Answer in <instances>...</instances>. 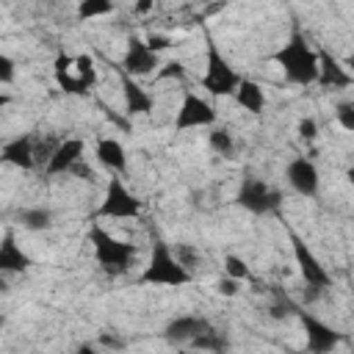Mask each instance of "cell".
I'll return each instance as SVG.
<instances>
[{
    "instance_id": "cell-13",
    "label": "cell",
    "mask_w": 354,
    "mask_h": 354,
    "mask_svg": "<svg viewBox=\"0 0 354 354\" xmlns=\"http://www.w3.org/2000/svg\"><path fill=\"white\" fill-rule=\"evenodd\" d=\"M207 318H202V315H177V318H171L169 324H166V329H163V337L169 340V343H174V346H191L205 329H207Z\"/></svg>"
},
{
    "instance_id": "cell-27",
    "label": "cell",
    "mask_w": 354,
    "mask_h": 354,
    "mask_svg": "<svg viewBox=\"0 0 354 354\" xmlns=\"http://www.w3.org/2000/svg\"><path fill=\"white\" fill-rule=\"evenodd\" d=\"M171 252H174L177 263H180L188 274H191V271L199 266V260H202V257H199V249H196V246H191V243H177Z\"/></svg>"
},
{
    "instance_id": "cell-15",
    "label": "cell",
    "mask_w": 354,
    "mask_h": 354,
    "mask_svg": "<svg viewBox=\"0 0 354 354\" xmlns=\"http://www.w3.org/2000/svg\"><path fill=\"white\" fill-rule=\"evenodd\" d=\"M30 266H33L30 254L17 243V235H14L11 230H6L3 238H0V271H8V274H25Z\"/></svg>"
},
{
    "instance_id": "cell-8",
    "label": "cell",
    "mask_w": 354,
    "mask_h": 354,
    "mask_svg": "<svg viewBox=\"0 0 354 354\" xmlns=\"http://www.w3.org/2000/svg\"><path fill=\"white\" fill-rule=\"evenodd\" d=\"M296 315H299L301 329H304V337H307V351H315V354H332V351L346 340L343 332L332 329L329 324H324V321L315 318L313 313L299 310Z\"/></svg>"
},
{
    "instance_id": "cell-17",
    "label": "cell",
    "mask_w": 354,
    "mask_h": 354,
    "mask_svg": "<svg viewBox=\"0 0 354 354\" xmlns=\"http://www.w3.org/2000/svg\"><path fill=\"white\" fill-rule=\"evenodd\" d=\"M122 72V69H119ZM122 94H124V113L127 116H136V113H149L152 108H155V100H152V94L144 88V86H138L130 75H124L122 72Z\"/></svg>"
},
{
    "instance_id": "cell-37",
    "label": "cell",
    "mask_w": 354,
    "mask_h": 354,
    "mask_svg": "<svg viewBox=\"0 0 354 354\" xmlns=\"http://www.w3.org/2000/svg\"><path fill=\"white\" fill-rule=\"evenodd\" d=\"M3 326H6V315L0 313V329H3Z\"/></svg>"
},
{
    "instance_id": "cell-4",
    "label": "cell",
    "mask_w": 354,
    "mask_h": 354,
    "mask_svg": "<svg viewBox=\"0 0 354 354\" xmlns=\"http://www.w3.org/2000/svg\"><path fill=\"white\" fill-rule=\"evenodd\" d=\"M202 88L213 97H230L235 94L238 83H241V75L230 66V61L221 55V50L207 41V58H205V75H202Z\"/></svg>"
},
{
    "instance_id": "cell-28",
    "label": "cell",
    "mask_w": 354,
    "mask_h": 354,
    "mask_svg": "<svg viewBox=\"0 0 354 354\" xmlns=\"http://www.w3.org/2000/svg\"><path fill=\"white\" fill-rule=\"evenodd\" d=\"M155 77H158V80H183V77H185V64L177 61V58H174V61H166V64L158 66Z\"/></svg>"
},
{
    "instance_id": "cell-38",
    "label": "cell",
    "mask_w": 354,
    "mask_h": 354,
    "mask_svg": "<svg viewBox=\"0 0 354 354\" xmlns=\"http://www.w3.org/2000/svg\"><path fill=\"white\" fill-rule=\"evenodd\" d=\"M293 354H315V351H293Z\"/></svg>"
},
{
    "instance_id": "cell-1",
    "label": "cell",
    "mask_w": 354,
    "mask_h": 354,
    "mask_svg": "<svg viewBox=\"0 0 354 354\" xmlns=\"http://www.w3.org/2000/svg\"><path fill=\"white\" fill-rule=\"evenodd\" d=\"M271 58L277 61V66L282 69L288 83L310 86V83L318 80V53L307 44V39L299 30H293L290 39Z\"/></svg>"
},
{
    "instance_id": "cell-29",
    "label": "cell",
    "mask_w": 354,
    "mask_h": 354,
    "mask_svg": "<svg viewBox=\"0 0 354 354\" xmlns=\"http://www.w3.org/2000/svg\"><path fill=\"white\" fill-rule=\"evenodd\" d=\"M14 77H17V64H14V58L6 55V53H0V83H14Z\"/></svg>"
},
{
    "instance_id": "cell-12",
    "label": "cell",
    "mask_w": 354,
    "mask_h": 354,
    "mask_svg": "<svg viewBox=\"0 0 354 354\" xmlns=\"http://www.w3.org/2000/svg\"><path fill=\"white\" fill-rule=\"evenodd\" d=\"M83 163V141L80 138H64L61 144H55V149L50 152L47 163H44V174L47 177H58V174H72V169Z\"/></svg>"
},
{
    "instance_id": "cell-35",
    "label": "cell",
    "mask_w": 354,
    "mask_h": 354,
    "mask_svg": "<svg viewBox=\"0 0 354 354\" xmlns=\"http://www.w3.org/2000/svg\"><path fill=\"white\" fill-rule=\"evenodd\" d=\"M8 102H11V94H6V91H0V111H3V108H6Z\"/></svg>"
},
{
    "instance_id": "cell-9",
    "label": "cell",
    "mask_w": 354,
    "mask_h": 354,
    "mask_svg": "<svg viewBox=\"0 0 354 354\" xmlns=\"http://www.w3.org/2000/svg\"><path fill=\"white\" fill-rule=\"evenodd\" d=\"M210 124H216V108L205 97H199L196 91H185L180 111L174 116V127L177 130H194V127H210Z\"/></svg>"
},
{
    "instance_id": "cell-26",
    "label": "cell",
    "mask_w": 354,
    "mask_h": 354,
    "mask_svg": "<svg viewBox=\"0 0 354 354\" xmlns=\"http://www.w3.org/2000/svg\"><path fill=\"white\" fill-rule=\"evenodd\" d=\"M224 277H230V279H235V282H243V279H252V271H249V266H246L243 257L227 254V257H224Z\"/></svg>"
},
{
    "instance_id": "cell-16",
    "label": "cell",
    "mask_w": 354,
    "mask_h": 354,
    "mask_svg": "<svg viewBox=\"0 0 354 354\" xmlns=\"http://www.w3.org/2000/svg\"><path fill=\"white\" fill-rule=\"evenodd\" d=\"M315 53H318V80L315 83H321L326 88H346V86H351L354 77L346 72V66H340L337 58H332L326 50H315Z\"/></svg>"
},
{
    "instance_id": "cell-18",
    "label": "cell",
    "mask_w": 354,
    "mask_h": 354,
    "mask_svg": "<svg viewBox=\"0 0 354 354\" xmlns=\"http://www.w3.org/2000/svg\"><path fill=\"white\" fill-rule=\"evenodd\" d=\"M94 155L108 171H113V174L127 171V152L116 138H100L94 147Z\"/></svg>"
},
{
    "instance_id": "cell-20",
    "label": "cell",
    "mask_w": 354,
    "mask_h": 354,
    "mask_svg": "<svg viewBox=\"0 0 354 354\" xmlns=\"http://www.w3.org/2000/svg\"><path fill=\"white\" fill-rule=\"evenodd\" d=\"M53 72H55V83H58L66 94H88V91L77 83V77L72 75V55L58 53V55H55V64H53Z\"/></svg>"
},
{
    "instance_id": "cell-7",
    "label": "cell",
    "mask_w": 354,
    "mask_h": 354,
    "mask_svg": "<svg viewBox=\"0 0 354 354\" xmlns=\"http://www.w3.org/2000/svg\"><path fill=\"white\" fill-rule=\"evenodd\" d=\"M288 238H290V246H293V260L299 266V274L304 279L307 288H315V290H326L332 285V277L329 271L321 266V260L315 257V252L310 249V243H304V238H299L293 230H288Z\"/></svg>"
},
{
    "instance_id": "cell-10",
    "label": "cell",
    "mask_w": 354,
    "mask_h": 354,
    "mask_svg": "<svg viewBox=\"0 0 354 354\" xmlns=\"http://www.w3.org/2000/svg\"><path fill=\"white\" fill-rule=\"evenodd\" d=\"M285 177H288L290 188H293L299 196H318V191H321V171H318V166H315L310 158H304V155H299V158H293V160L288 163Z\"/></svg>"
},
{
    "instance_id": "cell-32",
    "label": "cell",
    "mask_w": 354,
    "mask_h": 354,
    "mask_svg": "<svg viewBox=\"0 0 354 354\" xmlns=\"http://www.w3.org/2000/svg\"><path fill=\"white\" fill-rule=\"evenodd\" d=\"M144 44H147V47H149V50H152V53L158 55L160 50L171 47V39H169V36H163V33H149V39H147Z\"/></svg>"
},
{
    "instance_id": "cell-6",
    "label": "cell",
    "mask_w": 354,
    "mask_h": 354,
    "mask_svg": "<svg viewBox=\"0 0 354 354\" xmlns=\"http://www.w3.org/2000/svg\"><path fill=\"white\" fill-rule=\"evenodd\" d=\"M144 202L127 191V185L119 177H111L105 185V199L97 210L100 218H136L141 213Z\"/></svg>"
},
{
    "instance_id": "cell-22",
    "label": "cell",
    "mask_w": 354,
    "mask_h": 354,
    "mask_svg": "<svg viewBox=\"0 0 354 354\" xmlns=\"http://www.w3.org/2000/svg\"><path fill=\"white\" fill-rule=\"evenodd\" d=\"M191 348L210 351V354H227V348H230V337H227L221 329H216L213 324H207V329L191 343Z\"/></svg>"
},
{
    "instance_id": "cell-14",
    "label": "cell",
    "mask_w": 354,
    "mask_h": 354,
    "mask_svg": "<svg viewBox=\"0 0 354 354\" xmlns=\"http://www.w3.org/2000/svg\"><path fill=\"white\" fill-rule=\"evenodd\" d=\"M0 160L3 163H11L17 169H33V166H39L36 163V138L30 133H22V136L6 141L3 149H0Z\"/></svg>"
},
{
    "instance_id": "cell-36",
    "label": "cell",
    "mask_w": 354,
    "mask_h": 354,
    "mask_svg": "<svg viewBox=\"0 0 354 354\" xmlns=\"http://www.w3.org/2000/svg\"><path fill=\"white\" fill-rule=\"evenodd\" d=\"M149 8H152V3H141L136 11H141V14H144V11H149Z\"/></svg>"
},
{
    "instance_id": "cell-25",
    "label": "cell",
    "mask_w": 354,
    "mask_h": 354,
    "mask_svg": "<svg viewBox=\"0 0 354 354\" xmlns=\"http://www.w3.org/2000/svg\"><path fill=\"white\" fill-rule=\"evenodd\" d=\"M116 6L111 3V0H83L80 6H77V17L80 19H94V17H105V14H111Z\"/></svg>"
},
{
    "instance_id": "cell-30",
    "label": "cell",
    "mask_w": 354,
    "mask_h": 354,
    "mask_svg": "<svg viewBox=\"0 0 354 354\" xmlns=\"http://www.w3.org/2000/svg\"><path fill=\"white\" fill-rule=\"evenodd\" d=\"M299 136H301L304 141H315V138H318V122H315L313 116H304V119L299 122Z\"/></svg>"
},
{
    "instance_id": "cell-23",
    "label": "cell",
    "mask_w": 354,
    "mask_h": 354,
    "mask_svg": "<svg viewBox=\"0 0 354 354\" xmlns=\"http://www.w3.org/2000/svg\"><path fill=\"white\" fill-rule=\"evenodd\" d=\"M72 75H75L77 83L88 91V88L97 83V69H94L91 55H75V58H72Z\"/></svg>"
},
{
    "instance_id": "cell-34",
    "label": "cell",
    "mask_w": 354,
    "mask_h": 354,
    "mask_svg": "<svg viewBox=\"0 0 354 354\" xmlns=\"http://www.w3.org/2000/svg\"><path fill=\"white\" fill-rule=\"evenodd\" d=\"M77 354H100L94 346H88V343H83V346H77Z\"/></svg>"
},
{
    "instance_id": "cell-39",
    "label": "cell",
    "mask_w": 354,
    "mask_h": 354,
    "mask_svg": "<svg viewBox=\"0 0 354 354\" xmlns=\"http://www.w3.org/2000/svg\"><path fill=\"white\" fill-rule=\"evenodd\" d=\"M177 354H191V351H185V348H183V351H177Z\"/></svg>"
},
{
    "instance_id": "cell-21",
    "label": "cell",
    "mask_w": 354,
    "mask_h": 354,
    "mask_svg": "<svg viewBox=\"0 0 354 354\" xmlns=\"http://www.w3.org/2000/svg\"><path fill=\"white\" fill-rule=\"evenodd\" d=\"M17 221L30 232H41V230L53 227V210L50 207H22V210H17Z\"/></svg>"
},
{
    "instance_id": "cell-24",
    "label": "cell",
    "mask_w": 354,
    "mask_h": 354,
    "mask_svg": "<svg viewBox=\"0 0 354 354\" xmlns=\"http://www.w3.org/2000/svg\"><path fill=\"white\" fill-rule=\"evenodd\" d=\"M207 141H210V149L216 155H224V158H232L235 155V141H232V133L227 127H213L210 136H207Z\"/></svg>"
},
{
    "instance_id": "cell-19",
    "label": "cell",
    "mask_w": 354,
    "mask_h": 354,
    "mask_svg": "<svg viewBox=\"0 0 354 354\" xmlns=\"http://www.w3.org/2000/svg\"><path fill=\"white\" fill-rule=\"evenodd\" d=\"M235 102L249 113H260L266 108V91L260 88V83H254L249 77H241V83L235 88Z\"/></svg>"
},
{
    "instance_id": "cell-33",
    "label": "cell",
    "mask_w": 354,
    "mask_h": 354,
    "mask_svg": "<svg viewBox=\"0 0 354 354\" xmlns=\"http://www.w3.org/2000/svg\"><path fill=\"white\" fill-rule=\"evenodd\" d=\"M218 293H224V296H235V293H238V282L230 279V277L218 279Z\"/></svg>"
},
{
    "instance_id": "cell-3",
    "label": "cell",
    "mask_w": 354,
    "mask_h": 354,
    "mask_svg": "<svg viewBox=\"0 0 354 354\" xmlns=\"http://www.w3.org/2000/svg\"><path fill=\"white\" fill-rule=\"evenodd\" d=\"M88 243H91V249H94L97 263H100L102 271H108V274H124V271L133 266L136 254H138V249H136L133 243H124V241L113 238V235H111L108 230H102L100 224H94V227L88 230Z\"/></svg>"
},
{
    "instance_id": "cell-2",
    "label": "cell",
    "mask_w": 354,
    "mask_h": 354,
    "mask_svg": "<svg viewBox=\"0 0 354 354\" xmlns=\"http://www.w3.org/2000/svg\"><path fill=\"white\" fill-rule=\"evenodd\" d=\"M191 279H194V274H188V271L177 263L171 246H169L166 241L155 238V241H152L149 263L144 266L138 282H144V285H171V288H180V285H188Z\"/></svg>"
},
{
    "instance_id": "cell-5",
    "label": "cell",
    "mask_w": 354,
    "mask_h": 354,
    "mask_svg": "<svg viewBox=\"0 0 354 354\" xmlns=\"http://www.w3.org/2000/svg\"><path fill=\"white\" fill-rule=\"evenodd\" d=\"M235 202L243 210L254 213V216H271V213L279 210L282 194L274 185H268L266 180H260V177H243V183H241V188L235 194Z\"/></svg>"
},
{
    "instance_id": "cell-11",
    "label": "cell",
    "mask_w": 354,
    "mask_h": 354,
    "mask_svg": "<svg viewBox=\"0 0 354 354\" xmlns=\"http://www.w3.org/2000/svg\"><path fill=\"white\" fill-rule=\"evenodd\" d=\"M158 66H160V61H158V55L138 39V36H130L127 39V47H124V58H122V72L124 75H152V72H158Z\"/></svg>"
},
{
    "instance_id": "cell-31",
    "label": "cell",
    "mask_w": 354,
    "mask_h": 354,
    "mask_svg": "<svg viewBox=\"0 0 354 354\" xmlns=\"http://www.w3.org/2000/svg\"><path fill=\"white\" fill-rule=\"evenodd\" d=\"M337 119L346 130H354V105L351 102H340L337 105Z\"/></svg>"
}]
</instances>
